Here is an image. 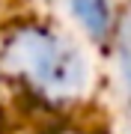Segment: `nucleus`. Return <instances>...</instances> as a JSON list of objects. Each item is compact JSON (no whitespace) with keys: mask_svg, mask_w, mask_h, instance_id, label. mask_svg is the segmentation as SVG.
I'll return each instance as SVG.
<instances>
[{"mask_svg":"<svg viewBox=\"0 0 131 134\" xmlns=\"http://www.w3.org/2000/svg\"><path fill=\"white\" fill-rule=\"evenodd\" d=\"M75 9H78V15L89 24L92 33H98V36L104 33V24H107L104 0H75Z\"/></svg>","mask_w":131,"mask_h":134,"instance_id":"obj_1","label":"nucleus"}]
</instances>
